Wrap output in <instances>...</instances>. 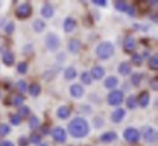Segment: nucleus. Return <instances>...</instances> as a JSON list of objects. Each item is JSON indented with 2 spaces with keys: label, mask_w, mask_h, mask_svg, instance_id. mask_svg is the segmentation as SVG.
Returning a JSON list of instances; mask_svg holds the SVG:
<instances>
[{
  "label": "nucleus",
  "mask_w": 158,
  "mask_h": 146,
  "mask_svg": "<svg viewBox=\"0 0 158 146\" xmlns=\"http://www.w3.org/2000/svg\"><path fill=\"white\" fill-rule=\"evenodd\" d=\"M68 130H69V134L72 136L80 139V138H84L89 134V124L84 118L77 117L69 122Z\"/></svg>",
  "instance_id": "obj_1"
},
{
  "label": "nucleus",
  "mask_w": 158,
  "mask_h": 146,
  "mask_svg": "<svg viewBox=\"0 0 158 146\" xmlns=\"http://www.w3.org/2000/svg\"><path fill=\"white\" fill-rule=\"evenodd\" d=\"M114 52V46L110 42H102L96 46V55L101 60L110 59Z\"/></svg>",
  "instance_id": "obj_2"
},
{
  "label": "nucleus",
  "mask_w": 158,
  "mask_h": 146,
  "mask_svg": "<svg viewBox=\"0 0 158 146\" xmlns=\"http://www.w3.org/2000/svg\"><path fill=\"white\" fill-rule=\"evenodd\" d=\"M124 99V94L120 90H112L108 96H107V102L111 106H117V105L122 104Z\"/></svg>",
  "instance_id": "obj_3"
},
{
  "label": "nucleus",
  "mask_w": 158,
  "mask_h": 146,
  "mask_svg": "<svg viewBox=\"0 0 158 146\" xmlns=\"http://www.w3.org/2000/svg\"><path fill=\"white\" fill-rule=\"evenodd\" d=\"M45 45L50 51H55L60 48V39L59 37L54 33H49L45 38Z\"/></svg>",
  "instance_id": "obj_4"
},
{
  "label": "nucleus",
  "mask_w": 158,
  "mask_h": 146,
  "mask_svg": "<svg viewBox=\"0 0 158 146\" xmlns=\"http://www.w3.org/2000/svg\"><path fill=\"white\" fill-rule=\"evenodd\" d=\"M124 139L128 143H131V144L138 143L139 139H140V133L135 128H127L124 130Z\"/></svg>",
  "instance_id": "obj_5"
},
{
  "label": "nucleus",
  "mask_w": 158,
  "mask_h": 146,
  "mask_svg": "<svg viewBox=\"0 0 158 146\" xmlns=\"http://www.w3.org/2000/svg\"><path fill=\"white\" fill-rule=\"evenodd\" d=\"M32 15V6L29 4H22L16 9V16L19 19H27Z\"/></svg>",
  "instance_id": "obj_6"
},
{
  "label": "nucleus",
  "mask_w": 158,
  "mask_h": 146,
  "mask_svg": "<svg viewBox=\"0 0 158 146\" xmlns=\"http://www.w3.org/2000/svg\"><path fill=\"white\" fill-rule=\"evenodd\" d=\"M142 136H143V139H145L146 143H155V141H157L158 135H157L156 129H153V128H151V127H146V128L143 129Z\"/></svg>",
  "instance_id": "obj_7"
},
{
  "label": "nucleus",
  "mask_w": 158,
  "mask_h": 146,
  "mask_svg": "<svg viewBox=\"0 0 158 146\" xmlns=\"http://www.w3.org/2000/svg\"><path fill=\"white\" fill-rule=\"evenodd\" d=\"M51 134H52V138H54V140L56 143H64L66 139H67V134H66L64 129L63 128H60V127L55 128Z\"/></svg>",
  "instance_id": "obj_8"
},
{
  "label": "nucleus",
  "mask_w": 158,
  "mask_h": 146,
  "mask_svg": "<svg viewBox=\"0 0 158 146\" xmlns=\"http://www.w3.org/2000/svg\"><path fill=\"white\" fill-rule=\"evenodd\" d=\"M124 117H125V111H124L123 108H116V110L112 112V115H111V119H112V122H114V123L122 122Z\"/></svg>",
  "instance_id": "obj_9"
},
{
  "label": "nucleus",
  "mask_w": 158,
  "mask_h": 146,
  "mask_svg": "<svg viewBox=\"0 0 158 146\" xmlns=\"http://www.w3.org/2000/svg\"><path fill=\"white\" fill-rule=\"evenodd\" d=\"M69 93H71V95H72L73 98L79 99V98L83 96L84 89H83V86H81L80 84H73V85L71 86V89H69Z\"/></svg>",
  "instance_id": "obj_10"
},
{
  "label": "nucleus",
  "mask_w": 158,
  "mask_h": 146,
  "mask_svg": "<svg viewBox=\"0 0 158 146\" xmlns=\"http://www.w3.org/2000/svg\"><path fill=\"white\" fill-rule=\"evenodd\" d=\"M76 20L74 19H72V17H67L64 22H63V29H64V32H67V33H71V32H73L74 31V28H76Z\"/></svg>",
  "instance_id": "obj_11"
},
{
  "label": "nucleus",
  "mask_w": 158,
  "mask_h": 146,
  "mask_svg": "<svg viewBox=\"0 0 158 146\" xmlns=\"http://www.w3.org/2000/svg\"><path fill=\"white\" fill-rule=\"evenodd\" d=\"M124 50L127 52H131L133 50H135V46H136V43H135V39L133 37H127L125 40H124Z\"/></svg>",
  "instance_id": "obj_12"
},
{
  "label": "nucleus",
  "mask_w": 158,
  "mask_h": 146,
  "mask_svg": "<svg viewBox=\"0 0 158 146\" xmlns=\"http://www.w3.org/2000/svg\"><path fill=\"white\" fill-rule=\"evenodd\" d=\"M90 76H91V78L99 81V79H101V78L105 76V69H103L101 66H95V67L91 68V73H90Z\"/></svg>",
  "instance_id": "obj_13"
},
{
  "label": "nucleus",
  "mask_w": 158,
  "mask_h": 146,
  "mask_svg": "<svg viewBox=\"0 0 158 146\" xmlns=\"http://www.w3.org/2000/svg\"><path fill=\"white\" fill-rule=\"evenodd\" d=\"M2 62H4V65H6V66H12L14 62H15V55H14V52L10 51V50H6L4 52V55H2Z\"/></svg>",
  "instance_id": "obj_14"
},
{
  "label": "nucleus",
  "mask_w": 158,
  "mask_h": 146,
  "mask_svg": "<svg viewBox=\"0 0 158 146\" xmlns=\"http://www.w3.org/2000/svg\"><path fill=\"white\" fill-rule=\"evenodd\" d=\"M148 104H150V94H148V91H142L139 95L138 105H140L141 107H147Z\"/></svg>",
  "instance_id": "obj_15"
},
{
  "label": "nucleus",
  "mask_w": 158,
  "mask_h": 146,
  "mask_svg": "<svg viewBox=\"0 0 158 146\" xmlns=\"http://www.w3.org/2000/svg\"><path fill=\"white\" fill-rule=\"evenodd\" d=\"M41 15H43L45 19L52 17V15H54V7H52V5L49 4V2L44 4L43 7H41Z\"/></svg>",
  "instance_id": "obj_16"
},
{
  "label": "nucleus",
  "mask_w": 158,
  "mask_h": 146,
  "mask_svg": "<svg viewBox=\"0 0 158 146\" xmlns=\"http://www.w3.org/2000/svg\"><path fill=\"white\" fill-rule=\"evenodd\" d=\"M81 48V43L79 39H71L68 43V50L72 52V54H77Z\"/></svg>",
  "instance_id": "obj_17"
},
{
  "label": "nucleus",
  "mask_w": 158,
  "mask_h": 146,
  "mask_svg": "<svg viewBox=\"0 0 158 146\" xmlns=\"http://www.w3.org/2000/svg\"><path fill=\"white\" fill-rule=\"evenodd\" d=\"M118 72H119V74H122V76H128V74H130V73H131V66H130V63H128V62L119 63Z\"/></svg>",
  "instance_id": "obj_18"
},
{
  "label": "nucleus",
  "mask_w": 158,
  "mask_h": 146,
  "mask_svg": "<svg viewBox=\"0 0 158 146\" xmlns=\"http://www.w3.org/2000/svg\"><path fill=\"white\" fill-rule=\"evenodd\" d=\"M71 116V110L69 107L67 106H61L59 110H57V117L60 119H66Z\"/></svg>",
  "instance_id": "obj_19"
},
{
  "label": "nucleus",
  "mask_w": 158,
  "mask_h": 146,
  "mask_svg": "<svg viewBox=\"0 0 158 146\" xmlns=\"http://www.w3.org/2000/svg\"><path fill=\"white\" fill-rule=\"evenodd\" d=\"M116 139H117V133H114V131H107V133L101 135V141L102 143H111Z\"/></svg>",
  "instance_id": "obj_20"
},
{
  "label": "nucleus",
  "mask_w": 158,
  "mask_h": 146,
  "mask_svg": "<svg viewBox=\"0 0 158 146\" xmlns=\"http://www.w3.org/2000/svg\"><path fill=\"white\" fill-rule=\"evenodd\" d=\"M76 77H77V71H76L74 67H68V68H66V71H64V78H66L67 81H72V79H74Z\"/></svg>",
  "instance_id": "obj_21"
},
{
  "label": "nucleus",
  "mask_w": 158,
  "mask_h": 146,
  "mask_svg": "<svg viewBox=\"0 0 158 146\" xmlns=\"http://www.w3.org/2000/svg\"><path fill=\"white\" fill-rule=\"evenodd\" d=\"M28 91H29V94L32 96H38L40 94V91H41V88H40V85L38 83H32L28 86Z\"/></svg>",
  "instance_id": "obj_22"
},
{
  "label": "nucleus",
  "mask_w": 158,
  "mask_h": 146,
  "mask_svg": "<svg viewBox=\"0 0 158 146\" xmlns=\"http://www.w3.org/2000/svg\"><path fill=\"white\" fill-rule=\"evenodd\" d=\"M117 85H118V79L116 77H108L105 81V86L107 89H114Z\"/></svg>",
  "instance_id": "obj_23"
},
{
  "label": "nucleus",
  "mask_w": 158,
  "mask_h": 146,
  "mask_svg": "<svg viewBox=\"0 0 158 146\" xmlns=\"http://www.w3.org/2000/svg\"><path fill=\"white\" fill-rule=\"evenodd\" d=\"M33 28H34V31L38 32V33L43 32V31L45 29V22L41 21V20H35L34 23H33Z\"/></svg>",
  "instance_id": "obj_24"
},
{
  "label": "nucleus",
  "mask_w": 158,
  "mask_h": 146,
  "mask_svg": "<svg viewBox=\"0 0 158 146\" xmlns=\"http://www.w3.org/2000/svg\"><path fill=\"white\" fill-rule=\"evenodd\" d=\"M148 67H150L152 71H157L158 69V56L157 55H153V56L148 60Z\"/></svg>",
  "instance_id": "obj_25"
},
{
  "label": "nucleus",
  "mask_w": 158,
  "mask_h": 146,
  "mask_svg": "<svg viewBox=\"0 0 158 146\" xmlns=\"http://www.w3.org/2000/svg\"><path fill=\"white\" fill-rule=\"evenodd\" d=\"M114 6H116V9H117L118 11H122V12H125V11L128 10V7H129V5H128L125 1H122V0L116 1Z\"/></svg>",
  "instance_id": "obj_26"
},
{
  "label": "nucleus",
  "mask_w": 158,
  "mask_h": 146,
  "mask_svg": "<svg viewBox=\"0 0 158 146\" xmlns=\"http://www.w3.org/2000/svg\"><path fill=\"white\" fill-rule=\"evenodd\" d=\"M29 113H31V110H29V107L28 106H22L21 108H19V116H20V118H26V117H28L29 116Z\"/></svg>",
  "instance_id": "obj_27"
},
{
  "label": "nucleus",
  "mask_w": 158,
  "mask_h": 146,
  "mask_svg": "<svg viewBox=\"0 0 158 146\" xmlns=\"http://www.w3.org/2000/svg\"><path fill=\"white\" fill-rule=\"evenodd\" d=\"M127 106H128V108H130V110L136 108V106H138V99H136L135 96L128 98V99H127Z\"/></svg>",
  "instance_id": "obj_28"
},
{
  "label": "nucleus",
  "mask_w": 158,
  "mask_h": 146,
  "mask_svg": "<svg viewBox=\"0 0 158 146\" xmlns=\"http://www.w3.org/2000/svg\"><path fill=\"white\" fill-rule=\"evenodd\" d=\"M80 78H81V82L85 84V85H89V84H91V82H93V78H91V76H90L88 72L81 73Z\"/></svg>",
  "instance_id": "obj_29"
},
{
  "label": "nucleus",
  "mask_w": 158,
  "mask_h": 146,
  "mask_svg": "<svg viewBox=\"0 0 158 146\" xmlns=\"http://www.w3.org/2000/svg\"><path fill=\"white\" fill-rule=\"evenodd\" d=\"M141 79H142V76L140 73H133V76H131V84L134 86H138L139 84L141 83Z\"/></svg>",
  "instance_id": "obj_30"
},
{
  "label": "nucleus",
  "mask_w": 158,
  "mask_h": 146,
  "mask_svg": "<svg viewBox=\"0 0 158 146\" xmlns=\"http://www.w3.org/2000/svg\"><path fill=\"white\" fill-rule=\"evenodd\" d=\"M16 88L19 89L20 93H26V91L28 90V85H27V83H26L24 81H19V82L16 83Z\"/></svg>",
  "instance_id": "obj_31"
},
{
  "label": "nucleus",
  "mask_w": 158,
  "mask_h": 146,
  "mask_svg": "<svg viewBox=\"0 0 158 146\" xmlns=\"http://www.w3.org/2000/svg\"><path fill=\"white\" fill-rule=\"evenodd\" d=\"M39 125H40V121L38 117L33 116V117L29 118V127H31L32 129H35V128H38Z\"/></svg>",
  "instance_id": "obj_32"
},
{
  "label": "nucleus",
  "mask_w": 158,
  "mask_h": 146,
  "mask_svg": "<svg viewBox=\"0 0 158 146\" xmlns=\"http://www.w3.org/2000/svg\"><path fill=\"white\" fill-rule=\"evenodd\" d=\"M131 62L134 63L135 66H141L142 65V56L140 54H134L131 56Z\"/></svg>",
  "instance_id": "obj_33"
},
{
  "label": "nucleus",
  "mask_w": 158,
  "mask_h": 146,
  "mask_svg": "<svg viewBox=\"0 0 158 146\" xmlns=\"http://www.w3.org/2000/svg\"><path fill=\"white\" fill-rule=\"evenodd\" d=\"M10 127L7 124H5V123H2V124H0V136H6L9 133H10Z\"/></svg>",
  "instance_id": "obj_34"
},
{
  "label": "nucleus",
  "mask_w": 158,
  "mask_h": 146,
  "mask_svg": "<svg viewBox=\"0 0 158 146\" xmlns=\"http://www.w3.org/2000/svg\"><path fill=\"white\" fill-rule=\"evenodd\" d=\"M17 71H19V73H21V74L27 73V71H28V65L26 62H20L17 65Z\"/></svg>",
  "instance_id": "obj_35"
},
{
  "label": "nucleus",
  "mask_w": 158,
  "mask_h": 146,
  "mask_svg": "<svg viewBox=\"0 0 158 146\" xmlns=\"http://www.w3.org/2000/svg\"><path fill=\"white\" fill-rule=\"evenodd\" d=\"M28 141L32 143V144H34V145H35V144H39L40 141H41V136L38 135V134H32Z\"/></svg>",
  "instance_id": "obj_36"
},
{
  "label": "nucleus",
  "mask_w": 158,
  "mask_h": 146,
  "mask_svg": "<svg viewBox=\"0 0 158 146\" xmlns=\"http://www.w3.org/2000/svg\"><path fill=\"white\" fill-rule=\"evenodd\" d=\"M23 101H24V98L22 95H16L12 99V104L15 105V106H20V105L23 104Z\"/></svg>",
  "instance_id": "obj_37"
},
{
  "label": "nucleus",
  "mask_w": 158,
  "mask_h": 146,
  "mask_svg": "<svg viewBox=\"0 0 158 146\" xmlns=\"http://www.w3.org/2000/svg\"><path fill=\"white\" fill-rule=\"evenodd\" d=\"M10 121H11V123H12L14 125H19L21 123V121H22V119L20 118V116H19V115H12V116H11V118H10Z\"/></svg>",
  "instance_id": "obj_38"
},
{
  "label": "nucleus",
  "mask_w": 158,
  "mask_h": 146,
  "mask_svg": "<svg viewBox=\"0 0 158 146\" xmlns=\"http://www.w3.org/2000/svg\"><path fill=\"white\" fill-rule=\"evenodd\" d=\"M14 29H15V24L12 22H10L5 26V33H7V34H11L14 32Z\"/></svg>",
  "instance_id": "obj_39"
},
{
  "label": "nucleus",
  "mask_w": 158,
  "mask_h": 146,
  "mask_svg": "<svg viewBox=\"0 0 158 146\" xmlns=\"http://www.w3.org/2000/svg\"><path fill=\"white\" fill-rule=\"evenodd\" d=\"M28 139L26 138V136H21L20 139H19V145L20 146H27L28 145Z\"/></svg>",
  "instance_id": "obj_40"
},
{
  "label": "nucleus",
  "mask_w": 158,
  "mask_h": 146,
  "mask_svg": "<svg viewBox=\"0 0 158 146\" xmlns=\"http://www.w3.org/2000/svg\"><path fill=\"white\" fill-rule=\"evenodd\" d=\"M151 86H152V89H153L155 91H157L158 90V78L157 77H155V78L151 81Z\"/></svg>",
  "instance_id": "obj_41"
},
{
  "label": "nucleus",
  "mask_w": 158,
  "mask_h": 146,
  "mask_svg": "<svg viewBox=\"0 0 158 146\" xmlns=\"http://www.w3.org/2000/svg\"><path fill=\"white\" fill-rule=\"evenodd\" d=\"M93 2L95 5H99V6H106V0H93Z\"/></svg>",
  "instance_id": "obj_42"
},
{
  "label": "nucleus",
  "mask_w": 158,
  "mask_h": 146,
  "mask_svg": "<svg viewBox=\"0 0 158 146\" xmlns=\"http://www.w3.org/2000/svg\"><path fill=\"white\" fill-rule=\"evenodd\" d=\"M41 131H43L44 134H48V133H49V127H48V125H44L43 129H41Z\"/></svg>",
  "instance_id": "obj_43"
},
{
  "label": "nucleus",
  "mask_w": 158,
  "mask_h": 146,
  "mask_svg": "<svg viewBox=\"0 0 158 146\" xmlns=\"http://www.w3.org/2000/svg\"><path fill=\"white\" fill-rule=\"evenodd\" d=\"M2 146H15L14 145V143H11V141H4V143H1Z\"/></svg>",
  "instance_id": "obj_44"
},
{
  "label": "nucleus",
  "mask_w": 158,
  "mask_h": 146,
  "mask_svg": "<svg viewBox=\"0 0 158 146\" xmlns=\"http://www.w3.org/2000/svg\"><path fill=\"white\" fill-rule=\"evenodd\" d=\"M40 146H49V145H48V144H41Z\"/></svg>",
  "instance_id": "obj_45"
},
{
  "label": "nucleus",
  "mask_w": 158,
  "mask_h": 146,
  "mask_svg": "<svg viewBox=\"0 0 158 146\" xmlns=\"http://www.w3.org/2000/svg\"><path fill=\"white\" fill-rule=\"evenodd\" d=\"M0 146H2V144H1V143H0Z\"/></svg>",
  "instance_id": "obj_46"
},
{
  "label": "nucleus",
  "mask_w": 158,
  "mask_h": 146,
  "mask_svg": "<svg viewBox=\"0 0 158 146\" xmlns=\"http://www.w3.org/2000/svg\"><path fill=\"white\" fill-rule=\"evenodd\" d=\"M0 96H1V91H0Z\"/></svg>",
  "instance_id": "obj_47"
}]
</instances>
